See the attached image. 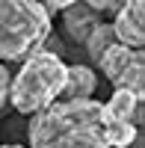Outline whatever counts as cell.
<instances>
[{"label": "cell", "mask_w": 145, "mask_h": 148, "mask_svg": "<svg viewBox=\"0 0 145 148\" xmlns=\"http://www.w3.org/2000/svg\"><path fill=\"white\" fill-rule=\"evenodd\" d=\"M27 139L30 148H110L95 98H59L39 110L27 125Z\"/></svg>", "instance_id": "1"}, {"label": "cell", "mask_w": 145, "mask_h": 148, "mask_svg": "<svg viewBox=\"0 0 145 148\" xmlns=\"http://www.w3.org/2000/svg\"><path fill=\"white\" fill-rule=\"evenodd\" d=\"M65 80H68V65L62 62V56L42 45L39 51L21 59V68L12 77L9 104L21 116H36L39 110L62 98Z\"/></svg>", "instance_id": "2"}, {"label": "cell", "mask_w": 145, "mask_h": 148, "mask_svg": "<svg viewBox=\"0 0 145 148\" xmlns=\"http://www.w3.org/2000/svg\"><path fill=\"white\" fill-rule=\"evenodd\" d=\"M51 12L39 0H0V62H15L51 39Z\"/></svg>", "instance_id": "3"}, {"label": "cell", "mask_w": 145, "mask_h": 148, "mask_svg": "<svg viewBox=\"0 0 145 148\" xmlns=\"http://www.w3.org/2000/svg\"><path fill=\"white\" fill-rule=\"evenodd\" d=\"M98 68L113 83V89H127L139 101H145V47H127L116 42L101 56Z\"/></svg>", "instance_id": "4"}, {"label": "cell", "mask_w": 145, "mask_h": 148, "mask_svg": "<svg viewBox=\"0 0 145 148\" xmlns=\"http://www.w3.org/2000/svg\"><path fill=\"white\" fill-rule=\"evenodd\" d=\"M113 33L127 47H145V0H124L113 15Z\"/></svg>", "instance_id": "5"}, {"label": "cell", "mask_w": 145, "mask_h": 148, "mask_svg": "<svg viewBox=\"0 0 145 148\" xmlns=\"http://www.w3.org/2000/svg\"><path fill=\"white\" fill-rule=\"evenodd\" d=\"M98 24H101V15L92 6H86L83 0H77V3H71L68 9H62V30H65V36L71 42L83 45Z\"/></svg>", "instance_id": "6"}, {"label": "cell", "mask_w": 145, "mask_h": 148, "mask_svg": "<svg viewBox=\"0 0 145 148\" xmlns=\"http://www.w3.org/2000/svg\"><path fill=\"white\" fill-rule=\"evenodd\" d=\"M95 89H98V74H95L89 65H68V80L62 98H92Z\"/></svg>", "instance_id": "7"}, {"label": "cell", "mask_w": 145, "mask_h": 148, "mask_svg": "<svg viewBox=\"0 0 145 148\" xmlns=\"http://www.w3.org/2000/svg\"><path fill=\"white\" fill-rule=\"evenodd\" d=\"M104 136L110 148H130L139 136V125L130 119H104Z\"/></svg>", "instance_id": "8"}, {"label": "cell", "mask_w": 145, "mask_h": 148, "mask_svg": "<svg viewBox=\"0 0 145 148\" xmlns=\"http://www.w3.org/2000/svg\"><path fill=\"white\" fill-rule=\"evenodd\" d=\"M136 107H139V98L127 89H113L110 101L101 104V113L104 119H130L136 121Z\"/></svg>", "instance_id": "9"}, {"label": "cell", "mask_w": 145, "mask_h": 148, "mask_svg": "<svg viewBox=\"0 0 145 148\" xmlns=\"http://www.w3.org/2000/svg\"><path fill=\"white\" fill-rule=\"evenodd\" d=\"M116 45V33H113V24H98V27H95L92 33H89V39L83 42V47H86V53H89V59L95 65L101 62V56L110 51V47Z\"/></svg>", "instance_id": "10"}, {"label": "cell", "mask_w": 145, "mask_h": 148, "mask_svg": "<svg viewBox=\"0 0 145 148\" xmlns=\"http://www.w3.org/2000/svg\"><path fill=\"white\" fill-rule=\"evenodd\" d=\"M83 3L92 6L98 15H116V12L124 6V0H83Z\"/></svg>", "instance_id": "11"}, {"label": "cell", "mask_w": 145, "mask_h": 148, "mask_svg": "<svg viewBox=\"0 0 145 148\" xmlns=\"http://www.w3.org/2000/svg\"><path fill=\"white\" fill-rule=\"evenodd\" d=\"M9 89H12V74H9L6 62H0V110L9 104Z\"/></svg>", "instance_id": "12"}, {"label": "cell", "mask_w": 145, "mask_h": 148, "mask_svg": "<svg viewBox=\"0 0 145 148\" xmlns=\"http://www.w3.org/2000/svg\"><path fill=\"white\" fill-rule=\"evenodd\" d=\"M39 3H42L47 12H51V15H53V12H62V9H68L71 3H77V0H39Z\"/></svg>", "instance_id": "13"}, {"label": "cell", "mask_w": 145, "mask_h": 148, "mask_svg": "<svg viewBox=\"0 0 145 148\" xmlns=\"http://www.w3.org/2000/svg\"><path fill=\"white\" fill-rule=\"evenodd\" d=\"M136 125L145 127V101H139V107H136Z\"/></svg>", "instance_id": "14"}, {"label": "cell", "mask_w": 145, "mask_h": 148, "mask_svg": "<svg viewBox=\"0 0 145 148\" xmlns=\"http://www.w3.org/2000/svg\"><path fill=\"white\" fill-rule=\"evenodd\" d=\"M0 148H24V145H0Z\"/></svg>", "instance_id": "15"}]
</instances>
